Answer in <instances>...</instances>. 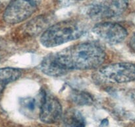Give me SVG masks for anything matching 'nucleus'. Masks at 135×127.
<instances>
[{
  "label": "nucleus",
  "instance_id": "9b49d317",
  "mask_svg": "<svg viewBox=\"0 0 135 127\" xmlns=\"http://www.w3.org/2000/svg\"><path fill=\"white\" fill-rule=\"evenodd\" d=\"M21 71L13 67L0 68V83H5L15 81L21 76Z\"/></svg>",
  "mask_w": 135,
  "mask_h": 127
},
{
  "label": "nucleus",
  "instance_id": "1a4fd4ad",
  "mask_svg": "<svg viewBox=\"0 0 135 127\" xmlns=\"http://www.w3.org/2000/svg\"><path fill=\"white\" fill-rule=\"evenodd\" d=\"M63 121L66 127H85L86 121L81 112L75 108H69L63 113Z\"/></svg>",
  "mask_w": 135,
  "mask_h": 127
},
{
  "label": "nucleus",
  "instance_id": "7ed1b4c3",
  "mask_svg": "<svg viewBox=\"0 0 135 127\" xmlns=\"http://www.w3.org/2000/svg\"><path fill=\"white\" fill-rule=\"evenodd\" d=\"M129 6V0H95L86 8V14L95 20L108 19L122 15Z\"/></svg>",
  "mask_w": 135,
  "mask_h": 127
},
{
  "label": "nucleus",
  "instance_id": "4468645a",
  "mask_svg": "<svg viewBox=\"0 0 135 127\" xmlns=\"http://www.w3.org/2000/svg\"><path fill=\"white\" fill-rule=\"evenodd\" d=\"M129 45L130 48L135 52V33L132 36L130 40H129Z\"/></svg>",
  "mask_w": 135,
  "mask_h": 127
},
{
  "label": "nucleus",
  "instance_id": "39448f33",
  "mask_svg": "<svg viewBox=\"0 0 135 127\" xmlns=\"http://www.w3.org/2000/svg\"><path fill=\"white\" fill-rule=\"evenodd\" d=\"M41 0H11L3 13V19L9 24L22 22L32 15Z\"/></svg>",
  "mask_w": 135,
  "mask_h": 127
},
{
  "label": "nucleus",
  "instance_id": "2eb2a0df",
  "mask_svg": "<svg viewBox=\"0 0 135 127\" xmlns=\"http://www.w3.org/2000/svg\"><path fill=\"white\" fill-rule=\"evenodd\" d=\"M11 0H0V5H2V4H5L9 3Z\"/></svg>",
  "mask_w": 135,
  "mask_h": 127
},
{
  "label": "nucleus",
  "instance_id": "20e7f679",
  "mask_svg": "<svg viewBox=\"0 0 135 127\" xmlns=\"http://www.w3.org/2000/svg\"><path fill=\"white\" fill-rule=\"evenodd\" d=\"M101 80L110 83H125L135 80V64L119 62L107 65L98 71Z\"/></svg>",
  "mask_w": 135,
  "mask_h": 127
},
{
  "label": "nucleus",
  "instance_id": "ddd939ff",
  "mask_svg": "<svg viewBox=\"0 0 135 127\" xmlns=\"http://www.w3.org/2000/svg\"><path fill=\"white\" fill-rule=\"evenodd\" d=\"M8 53V46L5 41L0 39V60L2 59Z\"/></svg>",
  "mask_w": 135,
  "mask_h": 127
},
{
  "label": "nucleus",
  "instance_id": "0eeeda50",
  "mask_svg": "<svg viewBox=\"0 0 135 127\" xmlns=\"http://www.w3.org/2000/svg\"><path fill=\"white\" fill-rule=\"evenodd\" d=\"M62 116L63 108L59 101L51 94L44 91L39 113L40 120L46 124H53L59 121Z\"/></svg>",
  "mask_w": 135,
  "mask_h": 127
},
{
  "label": "nucleus",
  "instance_id": "f03ea898",
  "mask_svg": "<svg viewBox=\"0 0 135 127\" xmlns=\"http://www.w3.org/2000/svg\"><path fill=\"white\" fill-rule=\"evenodd\" d=\"M85 33V27L78 21H60L47 28L40 37V42L47 48L55 47L75 40Z\"/></svg>",
  "mask_w": 135,
  "mask_h": 127
},
{
  "label": "nucleus",
  "instance_id": "423d86ee",
  "mask_svg": "<svg viewBox=\"0 0 135 127\" xmlns=\"http://www.w3.org/2000/svg\"><path fill=\"white\" fill-rule=\"evenodd\" d=\"M92 33L99 40L110 45L122 42L128 35L127 29L118 23L103 22L96 24Z\"/></svg>",
  "mask_w": 135,
  "mask_h": 127
},
{
  "label": "nucleus",
  "instance_id": "9d476101",
  "mask_svg": "<svg viewBox=\"0 0 135 127\" xmlns=\"http://www.w3.org/2000/svg\"><path fill=\"white\" fill-rule=\"evenodd\" d=\"M71 100L78 105H90L94 103V99L88 93L79 90L72 91L71 95Z\"/></svg>",
  "mask_w": 135,
  "mask_h": 127
},
{
  "label": "nucleus",
  "instance_id": "f8f14e48",
  "mask_svg": "<svg viewBox=\"0 0 135 127\" xmlns=\"http://www.w3.org/2000/svg\"><path fill=\"white\" fill-rule=\"evenodd\" d=\"M47 19L44 17H39L32 20L26 27V33L30 35L38 34L47 25Z\"/></svg>",
  "mask_w": 135,
  "mask_h": 127
},
{
  "label": "nucleus",
  "instance_id": "6e6552de",
  "mask_svg": "<svg viewBox=\"0 0 135 127\" xmlns=\"http://www.w3.org/2000/svg\"><path fill=\"white\" fill-rule=\"evenodd\" d=\"M44 92L39 99L26 97L21 99L19 102L20 111L22 115L28 118H35L39 116L40 110L43 100Z\"/></svg>",
  "mask_w": 135,
  "mask_h": 127
},
{
  "label": "nucleus",
  "instance_id": "f257e3e1",
  "mask_svg": "<svg viewBox=\"0 0 135 127\" xmlns=\"http://www.w3.org/2000/svg\"><path fill=\"white\" fill-rule=\"evenodd\" d=\"M52 54L65 74L70 70L98 68L106 56L104 48L94 42L76 44Z\"/></svg>",
  "mask_w": 135,
  "mask_h": 127
},
{
  "label": "nucleus",
  "instance_id": "dca6fc26",
  "mask_svg": "<svg viewBox=\"0 0 135 127\" xmlns=\"http://www.w3.org/2000/svg\"><path fill=\"white\" fill-rule=\"evenodd\" d=\"M73 1H83V0H73Z\"/></svg>",
  "mask_w": 135,
  "mask_h": 127
}]
</instances>
